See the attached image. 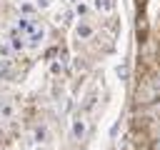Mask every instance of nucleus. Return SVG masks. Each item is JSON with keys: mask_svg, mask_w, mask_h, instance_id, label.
Segmentation results:
<instances>
[{"mask_svg": "<svg viewBox=\"0 0 160 150\" xmlns=\"http://www.w3.org/2000/svg\"><path fill=\"white\" fill-rule=\"evenodd\" d=\"M135 72L122 150H160V0H132Z\"/></svg>", "mask_w": 160, "mask_h": 150, "instance_id": "obj_1", "label": "nucleus"}]
</instances>
